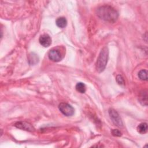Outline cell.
I'll use <instances>...</instances> for the list:
<instances>
[{
  "mask_svg": "<svg viewBox=\"0 0 148 148\" xmlns=\"http://www.w3.org/2000/svg\"><path fill=\"white\" fill-rule=\"evenodd\" d=\"M137 131L140 134H143L147 131V124L146 123H142L137 127Z\"/></svg>",
  "mask_w": 148,
  "mask_h": 148,
  "instance_id": "10",
  "label": "cell"
},
{
  "mask_svg": "<svg viewBox=\"0 0 148 148\" xmlns=\"http://www.w3.org/2000/svg\"><path fill=\"white\" fill-rule=\"evenodd\" d=\"M138 76L139 79L142 80H147V72L146 70L142 69L138 73Z\"/></svg>",
  "mask_w": 148,
  "mask_h": 148,
  "instance_id": "12",
  "label": "cell"
},
{
  "mask_svg": "<svg viewBox=\"0 0 148 148\" xmlns=\"http://www.w3.org/2000/svg\"><path fill=\"white\" fill-rule=\"evenodd\" d=\"M28 61L30 65H35L39 61V57L38 55L34 53H31L28 57Z\"/></svg>",
  "mask_w": 148,
  "mask_h": 148,
  "instance_id": "8",
  "label": "cell"
},
{
  "mask_svg": "<svg viewBox=\"0 0 148 148\" xmlns=\"http://www.w3.org/2000/svg\"><path fill=\"white\" fill-rule=\"evenodd\" d=\"M58 108L60 112L66 116H71L74 114L75 112L74 108L67 103H61L58 105Z\"/></svg>",
  "mask_w": 148,
  "mask_h": 148,
  "instance_id": "3",
  "label": "cell"
},
{
  "mask_svg": "<svg viewBox=\"0 0 148 148\" xmlns=\"http://www.w3.org/2000/svg\"><path fill=\"white\" fill-rule=\"evenodd\" d=\"M75 88L76 91L80 93H84L86 90L85 84L82 82L77 83L75 86Z\"/></svg>",
  "mask_w": 148,
  "mask_h": 148,
  "instance_id": "11",
  "label": "cell"
},
{
  "mask_svg": "<svg viewBox=\"0 0 148 148\" xmlns=\"http://www.w3.org/2000/svg\"><path fill=\"white\" fill-rule=\"evenodd\" d=\"M39 41L40 44L45 47H49L51 43V37L50 36V35L46 34L40 35L39 39Z\"/></svg>",
  "mask_w": 148,
  "mask_h": 148,
  "instance_id": "7",
  "label": "cell"
},
{
  "mask_svg": "<svg viewBox=\"0 0 148 148\" xmlns=\"http://www.w3.org/2000/svg\"><path fill=\"white\" fill-rule=\"evenodd\" d=\"M56 25L59 27V28H65L67 24V21L66 18L64 17H58L56 21Z\"/></svg>",
  "mask_w": 148,
  "mask_h": 148,
  "instance_id": "9",
  "label": "cell"
},
{
  "mask_svg": "<svg viewBox=\"0 0 148 148\" xmlns=\"http://www.w3.org/2000/svg\"><path fill=\"white\" fill-rule=\"evenodd\" d=\"M109 114L112 122L114 125L117 127L123 126V122L121 119L120 117L119 113L114 109L110 108L109 109Z\"/></svg>",
  "mask_w": 148,
  "mask_h": 148,
  "instance_id": "4",
  "label": "cell"
},
{
  "mask_svg": "<svg viewBox=\"0 0 148 148\" xmlns=\"http://www.w3.org/2000/svg\"><path fill=\"white\" fill-rule=\"evenodd\" d=\"M96 13L100 18L110 23L115 22L119 17L118 12L109 5L99 6L97 8Z\"/></svg>",
  "mask_w": 148,
  "mask_h": 148,
  "instance_id": "1",
  "label": "cell"
},
{
  "mask_svg": "<svg viewBox=\"0 0 148 148\" xmlns=\"http://www.w3.org/2000/svg\"><path fill=\"white\" fill-rule=\"evenodd\" d=\"M116 81L117 82V83L120 85H124L125 82H124V80L123 79V77H122L121 75H119L116 76Z\"/></svg>",
  "mask_w": 148,
  "mask_h": 148,
  "instance_id": "13",
  "label": "cell"
},
{
  "mask_svg": "<svg viewBox=\"0 0 148 148\" xmlns=\"http://www.w3.org/2000/svg\"><path fill=\"white\" fill-rule=\"evenodd\" d=\"M109 57V51L106 47H104L101 51L96 62V69L98 72H102L106 67Z\"/></svg>",
  "mask_w": 148,
  "mask_h": 148,
  "instance_id": "2",
  "label": "cell"
},
{
  "mask_svg": "<svg viewBox=\"0 0 148 148\" xmlns=\"http://www.w3.org/2000/svg\"><path fill=\"white\" fill-rule=\"evenodd\" d=\"M112 134L113 136H120L122 135L121 132L119 130H117V129H113L112 131Z\"/></svg>",
  "mask_w": 148,
  "mask_h": 148,
  "instance_id": "14",
  "label": "cell"
},
{
  "mask_svg": "<svg viewBox=\"0 0 148 148\" xmlns=\"http://www.w3.org/2000/svg\"><path fill=\"white\" fill-rule=\"evenodd\" d=\"M15 127L23 130H25L27 131H29V132H33L35 131V128L34 127L29 123L25 122V121H18L15 124Z\"/></svg>",
  "mask_w": 148,
  "mask_h": 148,
  "instance_id": "6",
  "label": "cell"
},
{
  "mask_svg": "<svg viewBox=\"0 0 148 148\" xmlns=\"http://www.w3.org/2000/svg\"><path fill=\"white\" fill-rule=\"evenodd\" d=\"M48 57L50 60H51L54 62L60 61L63 58L62 53L60 51V50L59 49H51L49 51Z\"/></svg>",
  "mask_w": 148,
  "mask_h": 148,
  "instance_id": "5",
  "label": "cell"
}]
</instances>
